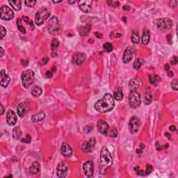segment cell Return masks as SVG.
I'll list each match as a JSON object with an SVG mask.
<instances>
[{
  "mask_svg": "<svg viewBox=\"0 0 178 178\" xmlns=\"http://www.w3.org/2000/svg\"><path fill=\"white\" fill-rule=\"evenodd\" d=\"M31 95H32L34 97H38L42 94L43 93V90L41 88V86H34V88H32L31 90Z\"/></svg>",
  "mask_w": 178,
  "mask_h": 178,
  "instance_id": "27",
  "label": "cell"
},
{
  "mask_svg": "<svg viewBox=\"0 0 178 178\" xmlns=\"http://www.w3.org/2000/svg\"><path fill=\"white\" fill-rule=\"evenodd\" d=\"M47 28L50 34L56 35L60 32V25L58 18L56 16H53L50 19L47 25Z\"/></svg>",
  "mask_w": 178,
  "mask_h": 178,
  "instance_id": "7",
  "label": "cell"
},
{
  "mask_svg": "<svg viewBox=\"0 0 178 178\" xmlns=\"http://www.w3.org/2000/svg\"><path fill=\"white\" fill-rule=\"evenodd\" d=\"M134 54V49L132 47H127L124 50L123 56H122V61L124 63H128L132 60Z\"/></svg>",
  "mask_w": 178,
  "mask_h": 178,
  "instance_id": "12",
  "label": "cell"
},
{
  "mask_svg": "<svg viewBox=\"0 0 178 178\" xmlns=\"http://www.w3.org/2000/svg\"><path fill=\"white\" fill-rule=\"evenodd\" d=\"M115 102L110 93H106L102 98L97 101L95 104V109L100 113H107L111 111L114 107Z\"/></svg>",
  "mask_w": 178,
  "mask_h": 178,
  "instance_id": "1",
  "label": "cell"
},
{
  "mask_svg": "<svg viewBox=\"0 0 178 178\" xmlns=\"http://www.w3.org/2000/svg\"><path fill=\"white\" fill-rule=\"evenodd\" d=\"M170 130L172 131H175L176 130V127L174 126V125H171V126H170Z\"/></svg>",
  "mask_w": 178,
  "mask_h": 178,
  "instance_id": "49",
  "label": "cell"
},
{
  "mask_svg": "<svg viewBox=\"0 0 178 178\" xmlns=\"http://www.w3.org/2000/svg\"><path fill=\"white\" fill-rule=\"evenodd\" d=\"M178 62V60H177V56H173V58L171 59V61H170V63H171L172 65H176L177 63Z\"/></svg>",
  "mask_w": 178,
  "mask_h": 178,
  "instance_id": "44",
  "label": "cell"
},
{
  "mask_svg": "<svg viewBox=\"0 0 178 178\" xmlns=\"http://www.w3.org/2000/svg\"><path fill=\"white\" fill-rule=\"evenodd\" d=\"M36 1H35V0H28V1L24 2L25 5L29 7H34L36 4Z\"/></svg>",
  "mask_w": 178,
  "mask_h": 178,
  "instance_id": "38",
  "label": "cell"
},
{
  "mask_svg": "<svg viewBox=\"0 0 178 178\" xmlns=\"http://www.w3.org/2000/svg\"><path fill=\"white\" fill-rule=\"evenodd\" d=\"M17 116L13 110H9L6 114V121L9 125H14L17 122Z\"/></svg>",
  "mask_w": 178,
  "mask_h": 178,
  "instance_id": "18",
  "label": "cell"
},
{
  "mask_svg": "<svg viewBox=\"0 0 178 178\" xmlns=\"http://www.w3.org/2000/svg\"><path fill=\"white\" fill-rule=\"evenodd\" d=\"M141 102V95L136 90H131L129 97V104L132 109H137Z\"/></svg>",
  "mask_w": 178,
  "mask_h": 178,
  "instance_id": "6",
  "label": "cell"
},
{
  "mask_svg": "<svg viewBox=\"0 0 178 178\" xmlns=\"http://www.w3.org/2000/svg\"><path fill=\"white\" fill-rule=\"evenodd\" d=\"M1 18L4 20H10L14 17V13L13 10L6 5H3L0 9Z\"/></svg>",
  "mask_w": 178,
  "mask_h": 178,
  "instance_id": "8",
  "label": "cell"
},
{
  "mask_svg": "<svg viewBox=\"0 0 178 178\" xmlns=\"http://www.w3.org/2000/svg\"><path fill=\"white\" fill-rule=\"evenodd\" d=\"M103 47H104V50H105L106 52H111L112 50L114 49L113 45H112L111 43H104V45H103Z\"/></svg>",
  "mask_w": 178,
  "mask_h": 178,
  "instance_id": "37",
  "label": "cell"
},
{
  "mask_svg": "<svg viewBox=\"0 0 178 178\" xmlns=\"http://www.w3.org/2000/svg\"><path fill=\"white\" fill-rule=\"evenodd\" d=\"M17 27L18 29L19 30V31L22 33V34H25L26 33V30H25V28L24 27V26L22 25V19H18L17 20Z\"/></svg>",
  "mask_w": 178,
  "mask_h": 178,
  "instance_id": "34",
  "label": "cell"
},
{
  "mask_svg": "<svg viewBox=\"0 0 178 178\" xmlns=\"http://www.w3.org/2000/svg\"><path fill=\"white\" fill-rule=\"evenodd\" d=\"M40 168H41L40 163H39L38 162H37V161H35V162H34L30 166L31 173L33 174V175H36V174H37L38 173H39V171H40Z\"/></svg>",
  "mask_w": 178,
  "mask_h": 178,
  "instance_id": "22",
  "label": "cell"
},
{
  "mask_svg": "<svg viewBox=\"0 0 178 178\" xmlns=\"http://www.w3.org/2000/svg\"><path fill=\"white\" fill-rule=\"evenodd\" d=\"M56 170H57V176H58V177H65L67 175H68V165L65 163L61 162V163H58Z\"/></svg>",
  "mask_w": 178,
  "mask_h": 178,
  "instance_id": "13",
  "label": "cell"
},
{
  "mask_svg": "<svg viewBox=\"0 0 178 178\" xmlns=\"http://www.w3.org/2000/svg\"><path fill=\"white\" fill-rule=\"evenodd\" d=\"M108 136H109L111 137H116L118 135V131L115 127H112L111 128H109V132H108Z\"/></svg>",
  "mask_w": 178,
  "mask_h": 178,
  "instance_id": "33",
  "label": "cell"
},
{
  "mask_svg": "<svg viewBox=\"0 0 178 178\" xmlns=\"http://www.w3.org/2000/svg\"><path fill=\"white\" fill-rule=\"evenodd\" d=\"M173 21L169 18H161L157 19L154 22L155 29L159 31H166L170 29L173 27Z\"/></svg>",
  "mask_w": 178,
  "mask_h": 178,
  "instance_id": "3",
  "label": "cell"
},
{
  "mask_svg": "<svg viewBox=\"0 0 178 178\" xmlns=\"http://www.w3.org/2000/svg\"><path fill=\"white\" fill-rule=\"evenodd\" d=\"M62 2V1H61V0H60V1H54L53 2L56 4V3H60V2Z\"/></svg>",
  "mask_w": 178,
  "mask_h": 178,
  "instance_id": "61",
  "label": "cell"
},
{
  "mask_svg": "<svg viewBox=\"0 0 178 178\" xmlns=\"http://www.w3.org/2000/svg\"><path fill=\"white\" fill-rule=\"evenodd\" d=\"M95 139L92 138L87 141H85L82 145V150L84 152H91L93 150L95 146Z\"/></svg>",
  "mask_w": 178,
  "mask_h": 178,
  "instance_id": "11",
  "label": "cell"
},
{
  "mask_svg": "<svg viewBox=\"0 0 178 178\" xmlns=\"http://www.w3.org/2000/svg\"><path fill=\"white\" fill-rule=\"evenodd\" d=\"M116 37H120V36H122V35H121V34H117L116 35Z\"/></svg>",
  "mask_w": 178,
  "mask_h": 178,
  "instance_id": "62",
  "label": "cell"
},
{
  "mask_svg": "<svg viewBox=\"0 0 178 178\" xmlns=\"http://www.w3.org/2000/svg\"><path fill=\"white\" fill-rule=\"evenodd\" d=\"M143 64V60L142 58H138L134 63V68L136 69V70H139Z\"/></svg>",
  "mask_w": 178,
  "mask_h": 178,
  "instance_id": "31",
  "label": "cell"
},
{
  "mask_svg": "<svg viewBox=\"0 0 178 178\" xmlns=\"http://www.w3.org/2000/svg\"><path fill=\"white\" fill-rule=\"evenodd\" d=\"M150 42V33L149 31L145 29L143 31V34L142 36V43L143 45H148Z\"/></svg>",
  "mask_w": 178,
  "mask_h": 178,
  "instance_id": "28",
  "label": "cell"
},
{
  "mask_svg": "<svg viewBox=\"0 0 178 178\" xmlns=\"http://www.w3.org/2000/svg\"><path fill=\"white\" fill-rule=\"evenodd\" d=\"M90 29H91V24H86V26L80 27L79 29V32L81 36H86L90 32Z\"/></svg>",
  "mask_w": 178,
  "mask_h": 178,
  "instance_id": "24",
  "label": "cell"
},
{
  "mask_svg": "<svg viewBox=\"0 0 178 178\" xmlns=\"http://www.w3.org/2000/svg\"><path fill=\"white\" fill-rule=\"evenodd\" d=\"M78 4L80 10L84 13H89L91 10L92 1H80Z\"/></svg>",
  "mask_w": 178,
  "mask_h": 178,
  "instance_id": "16",
  "label": "cell"
},
{
  "mask_svg": "<svg viewBox=\"0 0 178 178\" xmlns=\"http://www.w3.org/2000/svg\"><path fill=\"white\" fill-rule=\"evenodd\" d=\"M0 52H1V54H0V56H1V57H2L3 55H4V49H3V48L2 47H0Z\"/></svg>",
  "mask_w": 178,
  "mask_h": 178,
  "instance_id": "52",
  "label": "cell"
},
{
  "mask_svg": "<svg viewBox=\"0 0 178 178\" xmlns=\"http://www.w3.org/2000/svg\"><path fill=\"white\" fill-rule=\"evenodd\" d=\"M113 163V159L109 151L106 147L102 148L100 152V168L101 170H105L109 168Z\"/></svg>",
  "mask_w": 178,
  "mask_h": 178,
  "instance_id": "2",
  "label": "cell"
},
{
  "mask_svg": "<svg viewBox=\"0 0 178 178\" xmlns=\"http://www.w3.org/2000/svg\"><path fill=\"white\" fill-rule=\"evenodd\" d=\"M97 129H98V131L102 133L104 135H107L108 132H109V124L107 123V122L103 120H100L97 122Z\"/></svg>",
  "mask_w": 178,
  "mask_h": 178,
  "instance_id": "15",
  "label": "cell"
},
{
  "mask_svg": "<svg viewBox=\"0 0 178 178\" xmlns=\"http://www.w3.org/2000/svg\"><path fill=\"white\" fill-rule=\"evenodd\" d=\"M141 86V82L136 78H134L129 82V87L131 90H136Z\"/></svg>",
  "mask_w": 178,
  "mask_h": 178,
  "instance_id": "20",
  "label": "cell"
},
{
  "mask_svg": "<svg viewBox=\"0 0 178 178\" xmlns=\"http://www.w3.org/2000/svg\"><path fill=\"white\" fill-rule=\"evenodd\" d=\"M149 80H150V82L152 85H156L159 82L160 77H159L158 75H154V76L150 75L149 76Z\"/></svg>",
  "mask_w": 178,
  "mask_h": 178,
  "instance_id": "32",
  "label": "cell"
},
{
  "mask_svg": "<svg viewBox=\"0 0 178 178\" xmlns=\"http://www.w3.org/2000/svg\"><path fill=\"white\" fill-rule=\"evenodd\" d=\"M173 72H172V71H168V77H172L173 76Z\"/></svg>",
  "mask_w": 178,
  "mask_h": 178,
  "instance_id": "51",
  "label": "cell"
},
{
  "mask_svg": "<svg viewBox=\"0 0 178 178\" xmlns=\"http://www.w3.org/2000/svg\"><path fill=\"white\" fill-rule=\"evenodd\" d=\"M114 98L116 99V100L120 101L123 99V93H122L121 88L118 87L116 88V90L114 93Z\"/></svg>",
  "mask_w": 178,
  "mask_h": 178,
  "instance_id": "25",
  "label": "cell"
},
{
  "mask_svg": "<svg viewBox=\"0 0 178 178\" xmlns=\"http://www.w3.org/2000/svg\"><path fill=\"white\" fill-rule=\"evenodd\" d=\"M75 2H76V1H68V3L69 4H75Z\"/></svg>",
  "mask_w": 178,
  "mask_h": 178,
  "instance_id": "59",
  "label": "cell"
},
{
  "mask_svg": "<svg viewBox=\"0 0 178 178\" xmlns=\"http://www.w3.org/2000/svg\"><path fill=\"white\" fill-rule=\"evenodd\" d=\"M48 61H49V59H48V58H47V57H45V58H43L42 60H41V63H42V64L44 65V64H46L47 62H48Z\"/></svg>",
  "mask_w": 178,
  "mask_h": 178,
  "instance_id": "48",
  "label": "cell"
},
{
  "mask_svg": "<svg viewBox=\"0 0 178 178\" xmlns=\"http://www.w3.org/2000/svg\"><path fill=\"white\" fill-rule=\"evenodd\" d=\"M0 30H1V40H2L6 35V30L3 26L0 27Z\"/></svg>",
  "mask_w": 178,
  "mask_h": 178,
  "instance_id": "40",
  "label": "cell"
},
{
  "mask_svg": "<svg viewBox=\"0 0 178 178\" xmlns=\"http://www.w3.org/2000/svg\"><path fill=\"white\" fill-rule=\"evenodd\" d=\"M82 169L84 170V174L87 177H92L94 172V165L92 161H86L83 164Z\"/></svg>",
  "mask_w": 178,
  "mask_h": 178,
  "instance_id": "10",
  "label": "cell"
},
{
  "mask_svg": "<svg viewBox=\"0 0 178 178\" xmlns=\"http://www.w3.org/2000/svg\"><path fill=\"white\" fill-rule=\"evenodd\" d=\"M94 35H95V36H96L97 38H103L102 34L99 32H95Z\"/></svg>",
  "mask_w": 178,
  "mask_h": 178,
  "instance_id": "46",
  "label": "cell"
},
{
  "mask_svg": "<svg viewBox=\"0 0 178 178\" xmlns=\"http://www.w3.org/2000/svg\"><path fill=\"white\" fill-rule=\"evenodd\" d=\"M9 3L11 5V6L15 9V11H19L21 9V2L19 0H15V1H9Z\"/></svg>",
  "mask_w": 178,
  "mask_h": 178,
  "instance_id": "29",
  "label": "cell"
},
{
  "mask_svg": "<svg viewBox=\"0 0 178 178\" xmlns=\"http://www.w3.org/2000/svg\"><path fill=\"white\" fill-rule=\"evenodd\" d=\"M22 135L21 129H19V127H16L13 130V136L15 139H18L20 136Z\"/></svg>",
  "mask_w": 178,
  "mask_h": 178,
  "instance_id": "30",
  "label": "cell"
},
{
  "mask_svg": "<svg viewBox=\"0 0 178 178\" xmlns=\"http://www.w3.org/2000/svg\"><path fill=\"white\" fill-rule=\"evenodd\" d=\"M141 126V120L136 117H132L129 122V129L131 134H136L139 130Z\"/></svg>",
  "mask_w": 178,
  "mask_h": 178,
  "instance_id": "9",
  "label": "cell"
},
{
  "mask_svg": "<svg viewBox=\"0 0 178 178\" xmlns=\"http://www.w3.org/2000/svg\"><path fill=\"white\" fill-rule=\"evenodd\" d=\"M152 101V95L151 91L150 90H147L146 93H145V95H144V103L148 105L150 104Z\"/></svg>",
  "mask_w": 178,
  "mask_h": 178,
  "instance_id": "26",
  "label": "cell"
},
{
  "mask_svg": "<svg viewBox=\"0 0 178 178\" xmlns=\"http://www.w3.org/2000/svg\"><path fill=\"white\" fill-rule=\"evenodd\" d=\"M165 136H166V137H167L168 139H170V135L169 134V133H165Z\"/></svg>",
  "mask_w": 178,
  "mask_h": 178,
  "instance_id": "58",
  "label": "cell"
},
{
  "mask_svg": "<svg viewBox=\"0 0 178 178\" xmlns=\"http://www.w3.org/2000/svg\"><path fill=\"white\" fill-rule=\"evenodd\" d=\"M22 19H23L24 21L27 24H30L31 20H29V18L28 17H27V16H23Z\"/></svg>",
  "mask_w": 178,
  "mask_h": 178,
  "instance_id": "45",
  "label": "cell"
},
{
  "mask_svg": "<svg viewBox=\"0 0 178 178\" xmlns=\"http://www.w3.org/2000/svg\"><path fill=\"white\" fill-rule=\"evenodd\" d=\"M86 59V54L84 53H76L74 54L72 57V63L74 64L77 65H82Z\"/></svg>",
  "mask_w": 178,
  "mask_h": 178,
  "instance_id": "14",
  "label": "cell"
},
{
  "mask_svg": "<svg viewBox=\"0 0 178 178\" xmlns=\"http://www.w3.org/2000/svg\"><path fill=\"white\" fill-rule=\"evenodd\" d=\"M0 108H1V114L2 115L4 114V108L3 105L0 106Z\"/></svg>",
  "mask_w": 178,
  "mask_h": 178,
  "instance_id": "53",
  "label": "cell"
},
{
  "mask_svg": "<svg viewBox=\"0 0 178 178\" xmlns=\"http://www.w3.org/2000/svg\"><path fill=\"white\" fill-rule=\"evenodd\" d=\"M164 68H165V70L166 71H168L169 70V69H170V66H169V65L168 64H166L165 65V66H164Z\"/></svg>",
  "mask_w": 178,
  "mask_h": 178,
  "instance_id": "54",
  "label": "cell"
},
{
  "mask_svg": "<svg viewBox=\"0 0 178 178\" xmlns=\"http://www.w3.org/2000/svg\"><path fill=\"white\" fill-rule=\"evenodd\" d=\"M166 38L168 39V41H169L170 43H170V40H171V36H170V35H168L167 36H166Z\"/></svg>",
  "mask_w": 178,
  "mask_h": 178,
  "instance_id": "56",
  "label": "cell"
},
{
  "mask_svg": "<svg viewBox=\"0 0 178 178\" xmlns=\"http://www.w3.org/2000/svg\"><path fill=\"white\" fill-rule=\"evenodd\" d=\"M35 73L31 70H27L24 71L21 75L22 85L25 88H28L32 84L34 80Z\"/></svg>",
  "mask_w": 178,
  "mask_h": 178,
  "instance_id": "4",
  "label": "cell"
},
{
  "mask_svg": "<svg viewBox=\"0 0 178 178\" xmlns=\"http://www.w3.org/2000/svg\"><path fill=\"white\" fill-rule=\"evenodd\" d=\"M11 82V78L7 75L5 70H2L0 72V84L4 88H6Z\"/></svg>",
  "mask_w": 178,
  "mask_h": 178,
  "instance_id": "17",
  "label": "cell"
},
{
  "mask_svg": "<svg viewBox=\"0 0 178 178\" xmlns=\"http://www.w3.org/2000/svg\"><path fill=\"white\" fill-rule=\"evenodd\" d=\"M45 117V114L44 112L41 111L40 113H38V114H36L34 115H33L32 117H31V121L32 122H39V121H41L43 120Z\"/></svg>",
  "mask_w": 178,
  "mask_h": 178,
  "instance_id": "21",
  "label": "cell"
},
{
  "mask_svg": "<svg viewBox=\"0 0 178 178\" xmlns=\"http://www.w3.org/2000/svg\"><path fill=\"white\" fill-rule=\"evenodd\" d=\"M152 170H153L152 166L150 165V164H148V165L146 166V170L145 173H146V175H148V174H150V173H152Z\"/></svg>",
  "mask_w": 178,
  "mask_h": 178,
  "instance_id": "42",
  "label": "cell"
},
{
  "mask_svg": "<svg viewBox=\"0 0 178 178\" xmlns=\"http://www.w3.org/2000/svg\"><path fill=\"white\" fill-rule=\"evenodd\" d=\"M61 153L63 156L65 157H70L72 155V149L69 145L63 143L61 148Z\"/></svg>",
  "mask_w": 178,
  "mask_h": 178,
  "instance_id": "19",
  "label": "cell"
},
{
  "mask_svg": "<svg viewBox=\"0 0 178 178\" xmlns=\"http://www.w3.org/2000/svg\"><path fill=\"white\" fill-rule=\"evenodd\" d=\"M49 15H50V13L47 9L41 8V9H39L35 16V22L37 26L42 25L46 21V19L49 17Z\"/></svg>",
  "mask_w": 178,
  "mask_h": 178,
  "instance_id": "5",
  "label": "cell"
},
{
  "mask_svg": "<svg viewBox=\"0 0 178 178\" xmlns=\"http://www.w3.org/2000/svg\"><path fill=\"white\" fill-rule=\"evenodd\" d=\"M171 87L172 88L175 90H178V81L177 80H174L171 82Z\"/></svg>",
  "mask_w": 178,
  "mask_h": 178,
  "instance_id": "39",
  "label": "cell"
},
{
  "mask_svg": "<svg viewBox=\"0 0 178 178\" xmlns=\"http://www.w3.org/2000/svg\"><path fill=\"white\" fill-rule=\"evenodd\" d=\"M31 136L29 135V134H27V135L26 136V137L22 139V140L21 141L23 142V143H30L31 142Z\"/></svg>",
  "mask_w": 178,
  "mask_h": 178,
  "instance_id": "41",
  "label": "cell"
},
{
  "mask_svg": "<svg viewBox=\"0 0 178 178\" xmlns=\"http://www.w3.org/2000/svg\"><path fill=\"white\" fill-rule=\"evenodd\" d=\"M119 4H119V2H116L114 3V7H118L119 6Z\"/></svg>",
  "mask_w": 178,
  "mask_h": 178,
  "instance_id": "55",
  "label": "cell"
},
{
  "mask_svg": "<svg viewBox=\"0 0 178 178\" xmlns=\"http://www.w3.org/2000/svg\"><path fill=\"white\" fill-rule=\"evenodd\" d=\"M131 41L132 43L137 44L140 42V36L137 32H134L131 35Z\"/></svg>",
  "mask_w": 178,
  "mask_h": 178,
  "instance_id": "35",
  "label": "cell"
},
{
  "mask_svg": "<svg viewBox=\"0 0 178 178\" xmlns=\"http://www.w3.org/2000/svg\"><path fill=\"white\" fill-rule=\"evenodd\" d=\"M58 45H59V41H58V39H53V41H52V43H51V48H52V50L55 51V50L58 48Z\"/></svg>",
  "mask_w": 178,
  "mask_h": 178,
  "instance_id": "36",
  "label": "cell"
},
{
  "mask_svg": "<svg viewBox=\"0 0 178 178\" xmlns=\"http://www.w3.org/2000/svg\"><path fill=\"white\" fill-rule=\"evenodd\" d=\"M17 111L18 116L21 118H23L24 116L26 114V106H25V104L24 103L19 104L17 107Z\"/></svg>",
  "mask_w": 178,
  "mask_h": 178,
  "instance_id": "23",
  "label": "cell"
},
{
  "mask_svg": "<svg viewBox=\"0 0 178 178\" xmlns=\"http://www.w3.org/2000/svg\"><path fill=\"white\" fill-rule=\"evenodd\" d=\"M177 1H174V0L170 1L169 3H168V4H169V6L171 7V8L175 7L176 6H177Z\"/></svg>",
  "mask_w": 178,
  "mask_h": 178,
  "instance_id": "43",
  "label": "cell"
},
{
  "mask_svg": "<svg viewBox=\"0 0 178 178\" xmlns=\"http://www.w3.org/2000/svg\"><path fill=\"white\" fill-rule=\"evenodd\" d=\"M136 152H137V153H139H139H141L142 151L141 149H137V150H136Z\"/></svg>",
  "mask_w": 178,
  "mask_h": 178,
  "instance_id": "60",
  "label": "cell"
},
{
  "mask_svg": "<svg viewBox=\"0 0 178 178\" xmlns=\"http://www.w3.org/2000/svg\"><path fill=\"white\" fill-rule=\"evenodd\" d=\"M129 6H127V5H125V6H124L122 7V10H124V11H129Z\"/></svg>",
  "mask_w": 178,
  "mask_h": 178,
  "instance_id": "50",
  "label": "cell"
},
{
  "mask_svg": "<svg viewBox=\"0 0 178 178\" xmlns=\"http://www.w3.org/2000/svg\"><path fill=\"white\" fill-rule=\"evenodd\" d=\"M52 75H53V72L51 70L47 71L46 72V76H47V78H51L52 77Z\"/></svg>",
  "mask_w": 178,
  "mask_h": 178,
  "instance_id": "47",
  "label": "cell"
},
{
  "mask_svg": "<svg viewBox=\"0 0 178 178\" xmlns=\"http://www.w3.org/2000/svg\"><path fill=\"white\" fill-rule=\"evenodd\" d=\"M56 67L55 66H53L52 67V70H51V71H52V72L54 73V72H56Z\"/></svg>",
  "mask_w": 178,
  "mask_h": 178,
  "instance_id": "57",
  "label": "cell"
}]
</instances>
